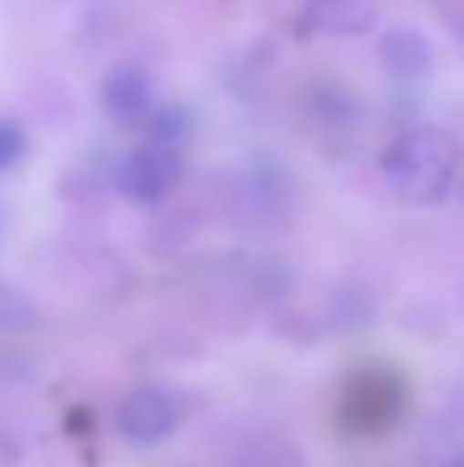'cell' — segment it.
Here are the masks:
<instances>
[{"label": "cell", "mask_w": 464, "mask_h": 467, "mask_svg": "<svg viewBox=\"0 0 464 467\" xmlns=\"http://www.w3.org/2000/svg\"><path fill=\"white\" fill-rule=\"evenodd\" d=\"M382 169L388 185L404 201L429 203L439 201L452 185L455 169H459V150L452 137H446L442 130H410L385 150Z\"/></svg>", "instance_id": "6da1fadb"}, {"label": "cell", "mask_w": 464, "mask_h": 467, "mask_svg": "<svg viewBox=\"0 0 464 467\" xmlns=\"http://www.w3.org/2000/svg\"><path fill=\"white\" fill-rule=\"evenodd\" d=\"M401 410V385L385 372H363L344 391V423L353 432H378Z\"/></svg>", "instance_id": "7a4b0ae2"}, {"label": "cell", "mask_w": 464, "mask_h": 467, "mask_svg": "<svg viewBox=\"0 0 464 467\" xmlns=\"http://www.w3.org/2000/svg\"><path fill=\"white\" fill-rule=\"evenodd\" d=\"M175 400L160 388H140L128 394L118 410V426L134 445H156L175 430Z\"/></svg>", "instance_id": "3957f363"}, {"label": "cell", "mask_w": 464, "mask_h": 467, "mask_svg": "<svg viewBox=\"0 0 464 467\" xmlns=\"http://www.w3.org/2000/svg\"><path fill=\"white\" fill-rule=\"evenodd\" d=\"M172 175H175L172 156H166L162 150H140V153H134L124 162L121 188L134 201H156L169 188Z\"/></svg>", "instance_id": "277c9868"}, {"label": "cell", "mask_w": 464, "mask_h": 467, "mask_svg": "<svg viewBox=\"0 0 464 467\" xmlns=\"http://www.w3.org/2000/svg\"><path fill=\"white\" fill-rule=\"evenodd\" d=\"M382 61L401 80H420L433 67V48L414 29H395L382 38Z\"/></svg>", "instance_id": "5b68a950"}, {"label": "cell", "mask_w": 464, "mask_h": 467, "mask_svg": "<svg viewBox=\"0 0 464 467\" xmlns=\"http://www.w3.org/2000/svg\"><path fill=\"white\" fill-rule=\"evenodd\" d=\"M376 19L372 0H312V23L325 32H363Z\"/></svg>", "instance_id": "8992f818"}, {"label": "cell", "mask_w": 464, "mask_h": 467, "mask_svg": "<svg viewBox=\"0 0 464 467\" xmlns=\"http://www.w3.org/2000/svg\"><path fill=\"white\" fill-rule=\"evenodd\" d=\"M106 102H108V109H112L115 115H121V118L140 115V111H147V105H150L147 80H143L140 74H130V70H124V74H118L115 80L108 83Z\"/></svg>", "instance_id": "52a82bcc"}, {"label": "cell", "mask_w": 464, "mask_h": 467, "mask_svg": "<svg viewBox=\"0 0 464 467\" xmlns=\"http://www.w3.org/2000/svg\"><path fill=\"white\" fill-rule=\"evenodd\" d=\"M32 325V306L23 293L10 289L0 283V327L4 331H19V327Z\"/></svg>", "instance_id": "ba28073f"}, {"label": "cell", "mask_w": 464, "mask_h": 467, "mask_svg": "<svg viewBox=\"0 0 464 467\" xmlns=\"http://www.w3.org/2000/svg\"><path fill=\"white\" fill-rule=\"evenodd\" d=\"M19 150H23V137H19V130L0 124V169L13 166L16 156H19Z\"/></svg>", "instance_id": "9c48e42d"}]
</instances>
